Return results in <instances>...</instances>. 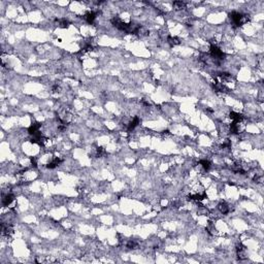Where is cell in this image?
<instances>
[{"label": "cell", "instance_id": "obj_1", "mask_svg": "<svg viewBox=\"0 0 264 264\" xmlns=\"http://www.w3.org/2000/svg\"><path fill=\"white\" fill-rule=\"evenodd\" d=\"M97 17V12H94V10H90V12H87L85 15H84V19L89 23V24H93Z\"/></svg>", "mask_w": 264, "mask_h": 264}, {"label": "cell", "instance_id": "obj_2", "mask_svg": "<svg viewBox=\"0 0 264 264\" xmlns=\"http://www.w3.org/2000/svg\"><path fill=\"white\" fill-rule=\"evenodd\" d=\"M218 209H219L220 213L223 214V215H227V214L230 213V206H229L226 202H221L220 204L218 205Z\"/></svg>", "mask_w": 264, "mask_h": 264}, {"label": "cell", "instance_id": "obj_3", "mask_svg": "<svg viewBox=\"0 0 264 264\" xmlns=\"http://www.w3.org/2000/svg\"><path fill=\"white\" fill-rule=\"evenodd\" d=\"M40 127H42V124H39V123H33V124L28 128V133H29L30 135H33L36 132L39 131Z\"/></svg>", "mask_w": 264, "mask_h": 264}, {"label": "cell", "instance_id": "obj_4", "mask_svg": "<svg viewBox=\"0 0 264 264\" xmlns=\"http://www.w3.org/2000/svg\"><path fill=\"white\" fill-rule=\"evenodd\" d=\"M199 166H200L204 171H209L211 167V163L209 161V160H205V159L200 160V161H199Z\"/></svg>", "mask_w": 264, "mask_h": 264}, {"label": "cell", "instance_id": "obj_5", "mask_svg": "<svg viewBox=\"0 0 264 264\" xmlns=\"http://www.w3.org/2000/svg\"><path fill=\"white\" fill-rule=\"evenodd\" d=\"M167 42L171 45V47H176V45L181 44V40H179V38H177L176 36H168Z\"/></svg>", "mask_w": 264, "mask_h": 264}, {"label": "cell", "instance_id": "obj_6", "mask_svg": "<svg viewBox=\"0 0 264 264\" xmlns=\"http://www.w3.org/2000/svg\"><path fill=\"white\" fill-rule=\"evenodd\" d=\"M56 23L58 24L57 26L61 28H67L69 26V22L66 19H58V20H56Z\"/></svg>", "mask_w": 264, "mask_h": 264}, {"label": "cell", "instance_id": "obj_7", "mask_svg": "<svg viewBox=\"0 0 264 264\" xmlns=\"http://www.w3.org/2000/svg\"><path fill=\"white\" fill-rule=\"evenodd\" d=\"M174 9H176V10L184 9V8L186 7V3L184 1H174Z\"/></svg>", "mask_w": 264, "mask_h": 264}]
</instances>
